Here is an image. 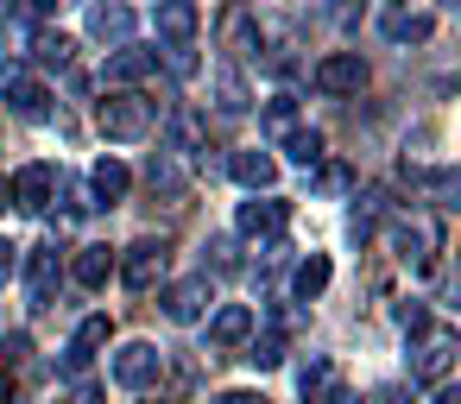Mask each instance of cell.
<instances>
[{"instance_id": "obj_1", "label": "cell", "mask_w": 461, "mask_h": 404, "mask_svg": "<svg viewBox=\"0 0 461 404\" xmlns=\"http://www.w3.org/2000/svg\"><path fill=\"white\" fill-rule=\"evenodd\" d=\"M152 121H158V102H146V95H108V102L95 108V127H102L108 139H146Z\"/></svg>"}, {"instance_id": "obj_2", "label": "cell", "mask_w": 461, "mask_h": 404, "mask_svg": "<svg viewBox=\"0 0 461 404\" xmlns=\"http://www.w3.org/2000/svg\"><path fill=\"white\" fill-rule=\"evenodd\" d=\"M455 354H461V335L455 328H423L417 347H411V379L417 385H442L455 373Z\"/></svg>"}, {"instance_id": "obj_3", "label": "cell", "mask_w": 461, "mask_h": 404, "mask_svg": "<svg viewBox=\"0 0 461 404\" xmlns=\"http://www.w3.org/2000/svg\"><path fill=\"white\" fill-rule=\"evenodd\" d=\"M165 265H171V247H165L158 234L133 240V247L114 259V272H121V284H127V291H152V284L165 278Z\"/></svg>"}, {"instance_id": "obj_4", "label": "cell", "mask_w": 461, "mask_h": 404, "mask_svg": "<svg viewBox=\"0 0 461 404\" xmlns=\"http://www.w3.org/2000/svg\"><path fill=\"white\" fill-rule=\"evenodd\" d=\"M0 102H7V114H20V121H51V89L20 64L0 70Z\"/></svg>"}, {"instance_id": "obj_5", "label": "cell", "mask_w": 461, "mask_h": 404, "mask_svg": "<svg viewBox=\"0 0 461 404\" xmlns=\"http://www.w3.org/2000/svg\"><path fill=\"white\" fill-rule=\"evenodd\" d=\"M158 347L152 341H127L121 354H114V385H127V391H146V385H158Z\"/></svg>"}, {"instance_id": "obj_6", "label": "cell", "mask_w": 461, "mask_h": 404, "mask_svg": "<svg viewBox=\"0 0 461 404\" xmlns=\"http://www.w3.org/2000/svg\"><path fill=\"white\" fill-rule=\"evenodd\" d=\"M360 83H366L360 51H329V58L316 64V89H322V95H360Z\"/></svg>"}, {"instance_id": "obj_7", "label": "cell", "mask_w": 461, "mask_h": 404, "mask_svg": "<svg viewBox=\"0 0 461 404\" xmlns=\"http://www.w3.org/2000/svg\"><path fill=\"white\" fill-rule=\"evenodd\" d=\"M14 202H20L26 215H45V209L58 202V165H26V171H14Z\"/></svg>"}, {"instance_id": "obj_8", "label": "cell", "mask_w": 461, "mask_h": 404, "mask_svg": "<svg viewBox=\"0 0 461 404\" xmlns=\"http://www.w3.org/2000/svg\"><path fill=\"white\" fill-rule=\"evenodd\" d=\"M158 303H165V316H171V322H203L215 297H209V278H177V284H165V297H158Z\"/></svg>"}, {"instance_id": "obj_9", "label": "cell", "mask_w": 461, "mask_h": 404, "mask_svg": "<svg viewBox=\"0 0 461 404\" xmlns=\"http://www.w3.org/2000/svg\"><path fill=\"white\" fill-rule=\"evenodd\" d=\"M234 228H240L247 240H272V234H285V202L259 190L253 202H240V215H234Z\"/></svg>"}, {"instance_id": "obj_10", "label": "cell", "mask_w": 461, "mask_h": 404, "mask_svg": "<svg viewBox=\"0 0 461 404\" xmlns=\"http://www.w3.org/2000/svg\"><path fill=\"white\" fill-rule=\"evenodd\" d=\"M152 70H158V51H146V45H114V58L102 64V76L121 83V89H127V83H146Z\"/></svg>"}, {"instance_id": "obj_11", "label": "cell", "mask_w": 461, "mask_h": 404, "mask_svg": "<svg viewBox=\"0 0 461 404\" xmlns=\"http://www.w3.org/2000/svg\"><path fill=\"white\" fill-rule=\"evenodd\" d=\"M228 171H234V184H240V190H253V196L278 184V158H272V152H259V146L234 152V158H228Z\"/></svg>"}, {"instance_id": "obj_12", "label": "cell", "mask_w": 461, "mask_h": 404, "mask_svg": "<svg viewBox=\"0 0 461 404\" xmlns=\"http://www.w3.org/2000/svg\"><path fill=\"white\" fill-rule=\"evenodd\" d=\"M51 291H58V247H39V253H26V297H32V310H45Z\"/></svg>"}, {"instance_id": "obj_13", "label": "cell", "mask_w": 461, "mask_h": 404, "mask_svg": "<svg viewBox=\"0 0 461 404\" xmlns=\"http://www.w3.org/2000/svg\"><path fill=\"white\" fill-rule=\"evenodd\" d=\"M102 347H108V316H89V322L70 335V347H64V373H83Z\"/></svg>"}, {"instance_id": "obj_14", "label": "cell", "mask_w": 461, "mask_h": 404, "mask_svg": "<svg viewBox=\"0 0 461 404\" xmlns=\"http://www.w3.org/2000/svg\"><path fill=\"white\" fill-rule=\"evenodd\" d=\"M297 391H303V404H329V398L341 391V373H335V360H329V354H310V366L297 373Z\"/></svg>"}, {"instance_id": "obj_15", "label": "cell", "mask_w": 461, "mask_h": 404, "mask_svg": "<svg viewBox=\"0 0 461 404\" xmlns=\"http://www.w3.org/2000/svg\"><path fill=\"white\" fill-rule=\"evenodd\" d=\"M247 335H253V310H247V303H221V310L209 316V341H215V347H240Z\"/></svg>"}, {"instance_id": "obj_16", "label": "cell", "mask_w": 461, "mask_h": 404, "mask_svg": "<svg viewBox=\"0 0 461 404\" xmlns=\"http://www.w3.org/2000/svg\"><path fill=\"white\" fill-rule=\"evenodd\" d=\"M127 32H133V13L121 7V0H102V7H89V39H102V45H127Z\"/></svg>"}, {"instance_id": "obj_17", "label": "cell", "mask_w": 461, "mask_h": 404, "mask_svg": "<svg viewBox=\"0 0 461 404\" xmlns=\"http://www.w3.org/2000/svg\"><path fill=\"white\" fill-rule=\"evenodd\" d=\"M158 39L165 45H190L196 39V7L190 0H158Z\"/></svg>"}, {"instance_id": "obj_18", "label": "cell", "mask_w": 461, "mask_h": 404, "mask_svg": "<svg viewBox=\"0 0 461 404\" xmlns=\"http://www.w3.org/2000/svg\"><path fill=\"white\" fill-rule=\"evenodd\" d=\"M70 278H77L83 291H102V284L114 278V253H108V247H83L77 265H70Z\"/></svg>"}, {"instance_id": "obj_19", "label": "cell", "mask_w": 461, "mask_h": 404, "mask_svg": "<svg viewBox=\"0 0 461 404\" xmlns=\"http://www.w3.org/2000/svg\"><path fill=\"white\" fill-rule=\"evenodd\" d=\"M89 190H95V196H102V202H121V196H127V190H133V171H127V165H121V158H102V165H95V171H89Z\"/></svg>"}, {"instance_id": "obj_20", "label": "cell", "mask_w": 461, "mask_h": 404, "mask_svg": "<svg viewBox=\"0 0 461 404\" xmlns=\"http://www.w3.org/2000/svg\"><path fill=\"white\" fill-rule=\"evenodd\" d=\"M329 272H335V265H329V253H310V259L291 272V297H303V303H310V297H322V291H329Z\"/></svg>"}, {"instance_id": "obj_21", "label": "cell", "mask_w": 461, "mask_h": 404, "mask_svg": "<svg viewBox=\"0 0 461 404\" xmlns=\"http://www.w3.org/2000/svg\"><path fill=\"white\" fill-rule=\"evenodd\" d=\"M379 26H385V39H392V45H423V39L436 32V20H429V13H385Z\"/></svg>"}, {"instance_id": "obj_22", "label": "cell", "mask_w": 461, "mask_h": 404, "mask_svg": "<svg viewBox=\"0 0 461 404\" xmlns=\"http://www.w3.org/2000/svg\"><path fill=\"white\" fill-rule=\"evenodd\" d=\"M70 51H77V45H70L64 32H39V39H32V58H39V70H64V64H70Z\"/></svg>"}, {"instance_id": "obj_23", "label": "cell", "mask_w": 461, "mask_h": 404, "mask_svg": "<svg viewBox=\"0 0 461 404\" xmlns=\"http://www.w3.org/2000/svg\"><path fill=\"white\" fill-rule=\"evenodd\" d=\"M215 108H221V114H247V108H253V95H247V83H240L234 70L215 76Z\"/></svg>"}, {"instance_id": "obj_24", "label": "cell", "mask_w": 461, "mask_h": 404, "mask_svg": "<svg viewBox=\"0 0 461 404\" xmlns=\"http://www.w3.org/2000/svg\"><path fill=\"white\" fill-rule=\"evenodd\" d=\"M171 146H177V158H203V121L196 114H171Z\"/></svg>"}, {"instance_id": "obj_25", "label": "cell", "mask_w": 461, "mask_h": 404, "mask_svg": "<svg viewBox=\"0 0 461 404\" xmlns=\"http://www.w3.org/2000/svg\"><path fill=\"white\" fill-rule=\"evenodd\" d=\"M285 152H291V158L310 171V165H322V133H310V127H291V133H285Z\"/></svg>"}, {"instance_id": "obj_26", "label": "cell", "mask_w": 461, "mask_h": 404, "mask_svg": "<svg viewBox=\"0 0 461 404\" xmlns=\"http://www.w3.org/2000/svg\"><path fill=\"white\" fill-rule=\"evenodd\" d=\"M291 127H297V102H291V95H272V102H266V133L285 139Z\"/></svg>"}, {"instance_id": "obj_27", "label": "cell", "mask_w": 461, "mask_h": 404, "mask_svg": "<svg viewBox=\"0 0 461 404\" xmlns=\"http://www.w3.org/2000/svg\"><path fill=\"white\" fill-rule=\"evenodd\" d=\"M146 184H152V190H165V196H177V190H184V171H177V158H165V152H158V158L146 165Z\"/></svg>"}, {"instance_id": "obj_28", "label": "cell", "mask_w": 461, "mask_h": 404, "mask_svg": "<svg viewBox=\"0 0 461 404\" xmlns=\"http://www.w3.org/2000/svg\"><path fill=\"white\" fill-rule=\"evenodd\" d=\"M247 341H253V354H247L253 366H278L285 360V335H247Z\"/></svg>"}, {"instance_id": "obj_29", "label": "cell", "mask_w": 461, "mask_h": 404, "mask_svg": "<svg viewBox=\"0 0 461 404\" xmlns=\"http://www.w3.org/2000/svg\"><path fill=\"white\" fill-rule=\"evenodd\" d=\"M398 328H404V335H423V328H429V310H423V303H398Z\"/></svg>"}, {"instance_id": "obj_30", "label": "cell", "mask_w": 461, "mask_h": 404, "mask_svg": "<svg viewBox=\"0 0 461 404\" xmlns=\"http://www.w3.org/2000/svg\"><path fill=\"white\" fill-rule=\"evenodd\" d=\"M203 253H209V265H215V272H234V265H240V259H234V240H209Z\"/></svg>"}, {"instance_id": "obj_31", "label": "cell", "mask_w": 461, "mask_h": 404, "mask_svg": "<svg viewBox=\"0 0 461 404\" xmlns=\"http://www.w3.org/2000/svg\"><path fill=\"white\" fill-rule=\"evenodd\" d=\"M14 13H26V20H51V13H58V0H14Z\"/></svg>"}, {"instance_id": "obj_32", "label": "cell", "mask_w": 461, "mask_h": 404, "mask_svg": "<svg viewBox=\"0 0 461 404\" xmlns=\"http://www.w3.org/2000/svg\"><path fill=\"white\" fill-rule=\"evenodd\" d=\"M14 272H20V247H14V240H0V284H7Z\"/></svg>"}, {"instance_id": "obj_33", "label": "cell", "mask_w": 461, "mask_h": 404, "mask_svg": "<svg viewBox=\"0 0 461 404\" xmlns=\"http://www.w3.org/2000/svg\"><path fill=\"white\" fill-rule=\"evenodd\" d=\"M171 70H177V76H190V70H196V58H190V45H171Z\"/></svg>"}, {"instance_id": "obj_34", "label": "cell", "mask_w": 461, "mask_h": 404, "mask_svg": "<svg viewBox=\"0 0 461 404\" xmlns=\"http://www.w3.org/2000/svg\"><path fill=\"white\" fill-rule=\"evenodd\" d=\"M366 404H411V398H404V385H379Z\"/></svg>"}, {"instance_id": "obj_35", "label": "cell", "mask_w": 461, "mask_h": 404, "mask_svg": "<svg viewBox=\"0 0 461 404\" xmlns=\"http://www.w3.org/2000/svg\"><path fill=\"white\" fill-rule=\"evenodd\" d=\"M64 404H102V391H95V385H77V391H70Z\"/></svg>"}, {"instance_id": "obj_36", "label": "cell", "mask_w": 461, "mask_h": 404, "mask_svg": "<svg viewBox=\"0 0 461 404\" xmlns=\"http://www.w3.org/2000/svg\"><path fill=\"white\" fill-rule=\"evenodd\" d=\"M215 404H266V398H259V391H221Z\"/></svg>"}, {"instance_id": "obj_37", "label": "cell", "mask_w": 461, "mask_h": 404, "mask_svg": "<svg viewBox=\"0 0 461 404\" xmlns=\"http://www.w3.org/2000/svg\"><path fill=\"white\" fill-rule=\"evenodd\" d=\"M436 404H461V391H455V385L442 379V385H436Z\"/></svg>"}, {"instance_id": "obj_38", "label": "cell", "mask_w": 461, "mask_h": 404, "mask_svg": "<svg viewBox=\"0 0 461 404\" xmlns=\"http://www.w3.org/2000/svg\"><path fill=\"white\" fill-rule=\"evenodd\" d=\"M329 404H360V398H354V391H335V398H329Z\"/></svg>"}, {"instance_id": "obj_39", "label": "cell", "mask_w": 461, "mask_h": 404, "mask_svg": "<svg viewBox=\"0 0 461 404\" xmlns=\"http://www.w3.org/2000/svg\"><path fill=\"white\" fill-rule=\"evenodd\" d=\"M0 202H7V190H0Z\"/></svg>"}]
</instances>
